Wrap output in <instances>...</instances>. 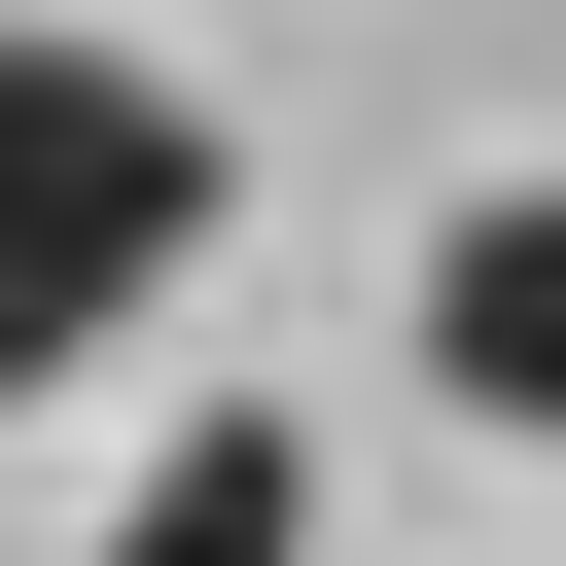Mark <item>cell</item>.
<instances>
[{
  "label": "cell",
  "instance_id": "obj_2",
  "mask_svg": "<svg viewBox=\"0 0 566 566\" xmlns=\"http://www.w3.org/2000/svg\"><path fill=\"white\" fill-rule=\"evenodd\" d=\"M424 389L566 460V177H460V212H424Z\"/></svg>",
  "mask_w": 566,
  "mask_h": 566
},
{
  "label": "cell",
  "instance_id": "obj_1",
  "mask_svg": "<svg viewBox=\"0 0 566 566\" xmlns=\"http://www.w3.org/2000/svg\"><path fill=\"white\" fill-rule=\"evenodd\" d=\"M142 283H212V106L142 35H0V389H71Z\"/></svg>",
  "mask_w": 566,
  "mask_h": 566
},
{
  "label": "cell",
  "instance_id": "obj_3",
  "mask_svg": "<svg viewBox=\"0 0 566 566\" xmlns=\"http://www.w3.org/2000/svg\"><path fill=\"white\" fill-rule=\"evenodd\" d=\"M106 566H318V424H283V389H212V424L106 495Z\"/></svg>",
  "mask_w": 566,
  "mask_h": 566
}]
</instances>
